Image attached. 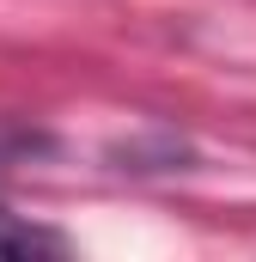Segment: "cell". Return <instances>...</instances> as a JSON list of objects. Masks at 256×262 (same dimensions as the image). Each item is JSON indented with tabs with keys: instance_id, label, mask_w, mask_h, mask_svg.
Listing matches in <instances>:
<instances>
[{
	"instance_id": "1",
	"label": "cell",
	"mask_w": 256,
	"mask_h": 262,
	"mask_svg": "<svg viewBox=\"0 0 256 262\" xmlns=\"http://www.w3.org/2000/svg\"><path fill=\"white\" fill-rule=\"evenodd\" d=\"M0 256H67V238L0 207Z\"/></svg>"
}]
</instances>
